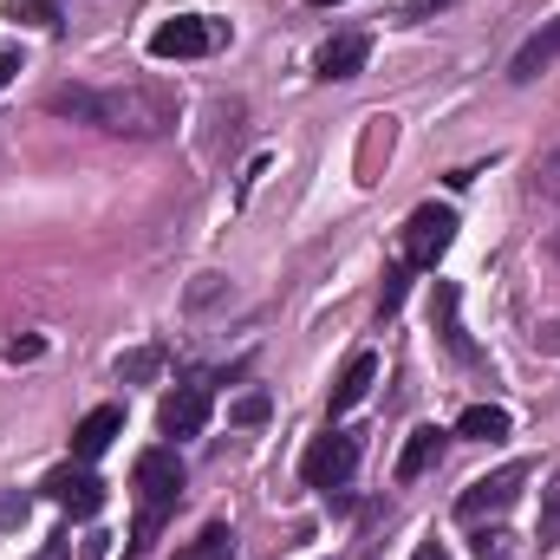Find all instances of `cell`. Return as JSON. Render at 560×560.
<instances>
[{
    "instance_id": "obj_17",
    "label": "cell",
    "mask_w": 560,
    "mask_h": 560,
    "mask_svg": "<svg viewBox=\"0 0 560 560\" xmlns=\"http://www.w3.org/2000/svg\"><path fill=\"white\" fill-rule=\"evenodd\" d=\"M156 365H163V352H156V346H138V352H125V359H118V378L150 385V378H156Z\"/></svg>"
},
{
    "instance_id": "obj_2",
    "label": "cell",
    "mask_w": 560,
    "mask_h": 560,
    "mask_svg": "<svg viewBox=\"0 0 560 560\" xmlns=\"http://www.w3.org/2000/svg\"><path fill=\"white\" fill-rule=\"evenodd\" d=\"M131 482H138V555L150 548V535H156V522L176 509V495H183V463H176V450H143L138 469H131Z\"/></svg>"
},
{
    "instance_id": "obj_9",
    "label": "cell",
    "mask_w": 560,
    "mask_h": 560,
    "mask_svg": "<svg viewBox=\"0 0 560 560\" xmlns=\"http://www.w3.org/2000/svg\"><path fill=\"white\" fill-rule=\"evenodd\" d=\"M118 430H125V411H118V405L85 411V418H79V430H72V456H79V463H98V456L118 443Z\"/></svg>"
},
{
    "instance_id": "obj_6",
    "label": "cell",
    "mask_w": 560,
    "mask_h": 560,
    "mask_svg": "<svg viewBox=\"0 0 560 560\" xmlns=\"http://www.w3.org/2000/svg\"><path fill=\"white\" fill-rule=\"evenodd\" d=\"M215 39H222L215 20L183 13V20H163V26L150 33V52H156V59H202V52H215Z\"/></svg>"
},
{
    "instance_id": "obj_25",
    "label": "cell",
    "mask_w": 560,
    "mask_h": 560,
    "mask_svg": "<svg viewBox=\"0 0 560 560\" xmlns=\"http://www.w3.org/2000/svg\"><path fill=\"white\" fill-rule=\"evenodd\" d=\"M33 560H72V541H52V548H39Z\"/></svg>"
},
{
    "instance_id": "obj_1",
    "label": "cell",
    "mask_w": 560,
    "mask_h": 560,
    "mask_svg": "<svg viewBox=\"0 0 560 560\" xmlns=\"http://www.w3.org/2000/svg\"><path fill=\"white\" fill-rule=\"evenodd\" d=\"M52 112L66 118H85L112 138H170L176 131V105L150 85H112V92H85V85H66L52 92Z\"/></svg>"
},
{
    "instance_id": "obj_21",
    "label": "cell",
    "mask_w": 560,
    "mask_h": 560,
    "mask_svg": "<svg viewBox=\"0 0 560 560\" xmlns=\"http://www.w3.org/2000/svg\"><path fill=\"white\" fill-rule=\"evenodd\" d=\"M405 287H411V268L398 261V268L385 275V300H378V306H385V313H398V306H405Z\"/></svg>"
},
{
    "instance_id": "obj_4",
    "label": "cell",
    "mask_w": 560,
    "mask_h": 560,
    "mask_svg": "<svg viewBox=\"0 0 560 560\" xmlns=\"http://www.w3.org/2000/svg\"><path fill=\"white\" fill-rule=\"evenodd\" d=\"M528 476H535L528 463H502L495 476H476V482H469V489L456 495V522H469V528H482V522H495V515H509Z\"/></svg>"
},
{
    "instance_id": "obj_16",
    "label": "cell",
    "mask_w": 560,
    "mask_h": 560,
    "mask_svg": "<svg viewBox=\"0 0 560 560\" xmlns=\"http://www.w3.org/2000/svg\"><path fill=\"white\" fill-rule=\"evenodd\" d=\"M229 555H235V535H229L222 522H209V528L196 535V548H183L176 560H229Z\"/></svg>"
},
{
    "instance_id": "obj_11",
    "label": "cell",
    "mask_w": 560,
    "mask_h": 560,
    "mask_svg": "<svg viewBox=\"0 0 560 560\" xmlns=\"http://www.w3.org/2000/svg\"><path fill=\"white\" fill-rule=\"evenodd\" d=\"M372 385H378V352H352L346 372H339V385H332V418H346L352 405H365Z\"/></svg>"
},
{
    "instance_id": "obj_19",
    "label": "cell",
    "mask_w": 560,
    "mask_h": 560,
    "mask_svg": "<svg viewBox=\"0 0 560 560\" xmlns=\"http://www.w3.org/2000/svg\"><path fill=\"white\" fill-rule=\"evenodd\" d=\"M541 541L548 548L560 541V469L548 476V489H541Z\"/></svg>"
},
{
    "instance_id": "obj_29",
    "label": "cell",
    "mask_w": 560,
    "mask_h": 560,
    "mask_svg": "<svg viewBox=\"0 0 560 560\" xmlns=\"http://www.w3.org/2000/svg\"><path fill=\"white\" fill-rule=\"evenodd\" d=\"M555 248H560V229H555Z\"/></svg>"
},
{
    "instance_id": "obj_20",
    "label": "cell",
    "mask_w": 560,
    "mask_h": 560,
    "mask_svg": "<svg viewBox=\"0 0 560 560\" xmlns=\"http://www.w3.org/2000/svg\"><path fill=\"white\" fill-rule=\"evenodd\" d=\"M535 196L560 209V150H548V156H541V170H535Z\"/></svg>"
},
{
    "instance_id": "obj_12",
    "label": "cell",
    "mask_w": 560,
    "mask_h": 560,
    "mask_svg": "<svg viewBox=\"0 0 560 560\" xmlns=\"http://www.w3.org/2000/svg\"><path fill=\"white\" fill-rule=\"evenodd\" d=\"M365 59H372V39H365V33H339V39H326V46H319V59H313V66H319V79H352Z\"/></svg>"
},
{
    "instance_id": "obj_28",
    "label": "cell",
    "mask_w": 560,
    "mask_h": 560,
    "mask_svg": "<svg viewBox=\"0 0 560 560\" xmlns=\"http://www.w3.org/2000/svg\"><path fill=\"white\" fill-rule=\"evenodd\" d=\"M319 7H339V0H319Z\"/></svg>"
},
{
    "instance_id": "obj_18",
    "label": "cell",
    "mask_w": 560,
    "mask_h": 560,
    "mask_svg": "<svg viewBox=\"0 0 560 560\" xmlns=\"http://www.w3.org/2000/svg\"><path fill=\"white\" fill-rule=\"evenodd\" d=\"M7 13H13V20H26V26H39V33H52V26H59V0H13Z\"/></svg>"
},
{
    "instance_id": "obj_24",
    "label": "cell",
    "mask_w": 560,
    "mask_h": 560,
    "mask_svg": "<svg viewBox=\"0 0 560 560\" xmlns=\"http://www.w3.org/2000/svg\"><path fill=\"white\" fill-rule=\"evenodd\" d=\"M13 72H20V52H13V46H7V52H0V92H7V85H13Z\"/></svg>"
},
{
    "instance_id": "obj_23",
    "label": "cell",
    "mask_w": 560,
    "mask_h": 560,
    "mask_svg": "<svg viewBox=\"0 0 560 560\" xmlns=\"http://www.w3.org/2000/svg\"><path fill=\"white\" fill-rule=\"evenodd\" d=\"M39 352H46L39 339H13V346H7V359H13V365H26V359H39Z\"/></svg>"
},
{
    "instance_id": "obj_10",
    "label": "cell",
    "mask_w": 560,
    "mask_h": 560,
    "mask_svg": "<svg viewBox=\"0 0 560 560\" xmlns=\"http://www.w3.org/2000/svg\"><path fill=\"white\" fill-rule=\"evenodd\" d=\"M555 59H560V20H548L541 33H528V39H522V52L509 59V79H515V85H535Z\"/></svg>"
},
{
    "instance_id": "obj_27",
    "label": "cell",
    "mask_w": 560,
    "mask_h": 560,
    "mask_svg": "<svg viewBox=\"0 0 560 560\" xmlns=\"http://www.w3.org/2000/svg\"><path fill=\"white\" fill-rule=\"evenodd\" d=\"M430 7H443V0H411V7H405V20H418V13H430Z\"/></svg>"
},
{
    "instance_id": "obj_15",
    "label": "cell",
    "mask_w": 560,
    "mask_h": 560,
    "mask_svg": "<svg viewBox=\"0 0 560 560\" xmlns=\"http://www.w3.org/2000/svg\"><path fill=\"white\" fill-rule=\"evenodd\" d=\"M463 436H476V443H495V436H509V411L502 405H469L463 418H456Z\"/></svg>"
},
{
    "instance_id": "obj_7",
    "label": "cell",
    "mask_w": 560,
    "mask_h": 560,
    "mask_svg": "<svg viewBox=\"0 0 560 560\" xmlns=\"http://www.w3.org/2000/svg\"><path fill=\"white\" fill-rule=\"evenodd\" d=\"M46 502H59V509H72V515H98V509H105V482H98L85 463H66V469L46 476Z\"/></svg>"
},
{
    "instance_id": "obj_3",
    "label": "cell",
    "mask_w": 560,
    "mask_h": 560,
    "mask_svg": "<svg viewBox=\"0 0 560 560\" xmlns=\"http://www.w3.org/2000/svg\"><path fill=\"white\" fill-rule=\"evenodd\" d=\"M450 242H456V209L423 202V209H411V222H405V235H398V261H405L411 275H430V268L450 255Z\"/></svg>"
},
{
    "instance_id": "obj_8",
    "label": "cell",
    "mask_w": 560,
    "mask_h": 560,
    "mask_svg": "<svg viewBox=\"0 0 560 560\" xmlns=\"http://www.w3.org/2000/svg\"><path fill=\"white\" fill-rule=\"evenodd\" d=\"M202 423H209V385H183V392H170L163 411H156V430H163V436H196Z\"/></svg>"
},
{
    "instance_id": "obj_14",
    "label": "cell",
    "mask_w": 560,
    "mask_h": 560,
    "mask_svg": "<svg viewBox=\"0 0 560 560\" xmlns=\"http://www.w3.org/2000/svg\"><path fill=\"white\" fill-rule=\"evenodd\" d=\"M436 326H443V339H450V352L456 359H469L476 346H469V332H463V319H456V287L450 280H436Z\"/></svg>"
},
{
    "instance_id": "obj_13",
    "label": "cell",
    "mask_w": 560,
    "mask_h": 560,
    "mask_svg": "<svg viewBox=\"0 0 560 560\" xmlns=\"http://www.w3.org/2000/svg\"><path fill=\"white\" fill-rule=\"evenodd\" d=\"M436 463H443V430H436V423H418L411 443H405V456H398V482H418Z\"/></svg>"
},
{
    "instance_id": "obj_26",
    "label": "cell",
    "mask_w": 560,
    "mask_h": 560,
    "mask_svg": "<svg viewBox=\"0 0 560 560\" xmlns=\"http://www.w3.org/2000/svg\"><path fill=\"white\" fill-rule=\"evenodd\" d=\"M411 560H450V548H443V541H423V548H418Z\"/></svg>"
},
{
    "instance_id": "obj_22",
    "label": "cell",
    "mask_w": 560,
    "mask_h": 560,
    "mask_svg": "<svg viewBox=\"0 0 560 560\" xmlns=\"http://www.w3.org/2000/svg\"><path fill=\"white\" fill-rule=\"evenodd\" d=\"M229 418H235V423H261V418H268V398H261V392H248V398H242Z\"/></svg>"
},
{
    "instance_id": "obj_5",
    "label": "cell",
    "mask_w": 560,
    "mask_h": 560,
    "mask_svg": "<svg viewBox=\"0 0 560 560\" xmlns=\"http://www.w3.org/2000/svg\"><path fill=\"white\" fill-rule=\"evenodd\" d=\"M352 469H359V436H346V430L313 436V450L300 456V476H306V489H319V495L346 489V476H352Z\"/></svg>"
}]
</instances>
